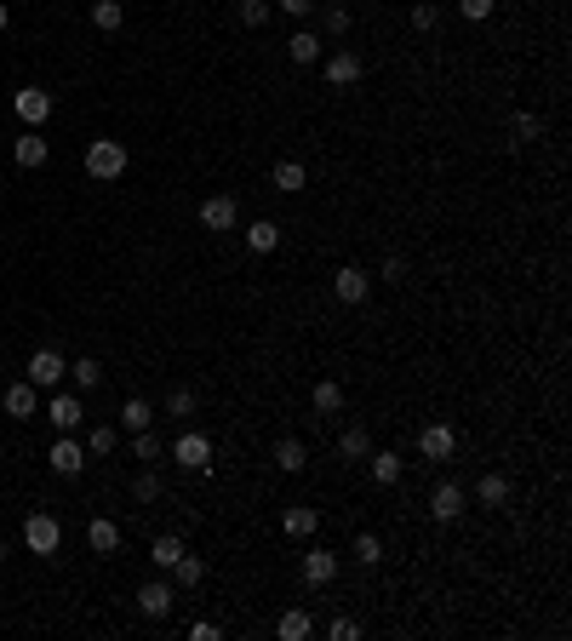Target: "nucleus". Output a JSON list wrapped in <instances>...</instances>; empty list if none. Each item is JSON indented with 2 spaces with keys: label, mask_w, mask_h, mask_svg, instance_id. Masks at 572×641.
Instances as JSON below:
<instances>
[{
  "label": "nucleus",
  "mask_w": 572,
  "mask_h": 641,
  "mask_svg": "<svg viewBox=\"0 0 572 641\" xmlns=\"http://www.w3.org/2000/svg\"><path fill=\"white\" fill-rule=\"evenodd\" d=\"M87 172L97 178V184H115V178L126 172V149H120L115 138H92L87 143Z\"/></svg>",
  "instance_id": "1"
},
{
  "label": "nucleus",
  "mask_w": 572,
  "mask_h": 641,
  "mask_svg": "<svg viewBox=\"0 0 572 641\" xmlns=\"http://www.w3.org/2000/svg\"><path fill=\"white\" fill-rule=\"evenodd\" d=\"M172 458L184 469H194V476H206V469H212V435H201V430H184L172 441Z\"/></svg>",
  "instance_id": "2"
},
{
  "label": "nucleus",
  "mask_w": 572,
  "mask_h": 641,
  "mask_svg": "<svg viewBox=\"0 0 572 641\" xmlns=\"http://www.w3.org/2000/svg\"><path fill=\"white\" fill-rule=\"evenodd\" d=\"M23 544H29L34 555H57V544H64V527H57V515L34 510L29 522H23Z\"/></svg>",
  "instance_id": "3"
},
{
  "label": "nucleus",
  "mask_w": 572,
  "mask_h": 641,
  "mask_svg": "<svg viewBox=\"0 0 572 641\" xmlns=\"http://www.w3.org/2000/svg\"><path fill=\"white\" fill-rule=\"evenodd\" d=\"M64 378H69V361L57 355V349H34L29 355V384L34 390H57Z\"/></svg>",
  "instance_id": "4"
},
{
  "label": "nucleus",
  "mask_w": 572,
  "mask_h": 641,
  "mask_svg": "<svg viewBox=\"0 0 572 641\" xmlns=\"http://www.w3.org/2000/svg\"><path fill=\"white\" fill-rule=\"evenodd\" d=\"M11 109H18V120H23V126H34V132H41L46 120H52V92H41V87H23L18 98H11Z\"/></svg>",
  "instance_id": "5"
},
{
  "label": "nucleus",
  "mask_w": 572,
  "mask_h": 641,
  "mask_svg": "<svg viewBox=\"0 0 572 641\" xmlns=\"http://www.w3.org/2000/svg\"><path fill=\"white\" fill-rule=\"evenodd\" d=\"M332 293H338V304H367V293H372V275L361 270V263H344V270L332 275Z\"/></svg>",
  "instance_id": "6"
},
{
  "label": "nucleus",
  "mask_w": 572,
  "mask_h": 641,
  "mask_svg": "<svg viewBox=\"0 0 572 641\" xmlns=\"http://www.w3.org/2000/svg\"><path fill=\"white\" fill-rule=\"evenodd\" d=\"M464 510H469V492L458 487V481H441V487L430 492V515L435 522H458Z\"/></svg>",
  "instance_id": "7"
},
{
  "label": "nucleus",
  "mask_w": 572,
  "mask_h": 641,
  "mask_svg": "<svg viewBox=\"0 0 572 641\" xmlns=\"http://www.w3.org/2000/svg\"><path fill=\"white\" fill-rule=\"evenodd\" d=\"M418 453L435 458V464H441V458H453L458 453V430L453 424H423L418 430Z\"/></svg>",
  "instance_id": "8"
},
{
  "label": "nucleus",
  "mask_w": 572,
  "mask_h": 641,
  "mask_svg": "<svg viewBox=\"0 0 572 641\" xmlns=\"http://www.w3.org/2000/svg\"><path fill=\"white\" fill-rule=\"evenodd\" d=\"M172 578H149V584L138 590V613L143 619H166V613H172Z\"/></svg>",
  "instance_id": "9"
},
{
  "label": "nucleus",
  "mask_w": 572,
  "mask_h": 641,
  "mask_svg": "<svg viewBox=\"0 0 572 641\" xmlns=\"http://www.w3.org/2000/svg\"><path fill=\"white\" fill-rule=\"evenodd\" d=\"M201 224L217 229V235H224V229H235V224H240L235 195H206V201H201Z\"/></svg>",
  "instance_id": "10"
},
{
  "label": "nucleus",
  "mask_w": 572,
  "mask_h": 641,
  "mask_svg": "<svg viewBox=\"0 0 572 641\" xmlns=\"http://www.w3.org/2000/svg\"><path fill=\"white\" fill-rule=\"evenodd\" d=\"M46 464H52L57 476H80V469H87V453H80V441H75V435H57V441H52V453H46Z\"/></svg>",
  "instance_id": "11"
},
{
  "label": "nucleus",
  "mask_w": 572,
  "mask_h": 641,
  "mask_svg": "<svg viewBox=\"0 0 572 641\" xmlns=\"http://www.w3.org/2000/svg\"><path fill=\"white\" fill-rule=\"evenodd\" d=\"M0 407H6V418H34V413H41V390L23 378V384H11V390L0 395Z\"/></svg>",
  "instance_id": "12"
},
{
  "label": "nucleus",
  "mask_w": 572,
  "mask_h": 641,
  "mask_svg": "<svg viewBox=\"0 0 572 641\" xmlns=\"http://www.w3.org/2000/svg\"><path fill=\"white\" fill-rule=\"evenodd\" d=\"M46 418H52V430L57 435H75L80 430V395H52V407H46Z\"/></svg>",
  "instance_id": "13"
},
{
  "label": "nucleus",
  "mask_w": 572,
  "mask_h": 641,
  "mask_svg": "<svg viewBox=\"0 0 572 641\" xmlns=\"http://www.w3.org/2000/svg\"><path fill=\"white\" fill-rule=\"evenodd\" d=\"M332 578H338V555L332 550H303V584L321 590V584H332Z\"/></svg>",
  "instance_id": "14"
},
{
  "label": "nucleus",
  "mask_w": 572,
  "mask_h": 641,
  "mask_svg": "<svg viewBox=\"0 0 572 641\" xmlns=\"http://www.w3.org/2000/svg\"><path fill=\"white\" fill-rule=\"evenodd\" d=\"M275 464H281L286 476H298V469H309V446H303L298 435H281V441H275Z\"/></svg>",
  "instance_id": "15"
},
{
  "label": "nucleus",
  "mask_w": 572,
  "mask_h": 641,
  "mask_svg": "<svg viewBox=\"0 0 572 641\" xmlns=\"http://www.w3.org/2000/svg\"><path fill=\"white\" fill-rule=\"evenodd\" d=\"M476 499L486 504V510H504V504H509V476H498V469H486V476L476 481Z\"/></svg>",
  "instance_id": "16"
},
{
  "label": "nucleus",
  "mask_w": 572,
  "mask_h": 641,
  "mask_svg": "<svg viewBox=\"0 0 572 641\" xmlns=\"http://www.w3.org/2000/svg\"><path fill=\"white\" fill-rule=\"evenodd\" d=\"M286 52H292V64H303V69H309V64H321V52H326V46H321V34H315V29H298V34L286 41Z\"/></svg>",
  "instance_id": "17"
},
{
  "label": "nucleus",
  "mask_w": 572,
  "mask_h": 641,
  "mask_svg": "<svg viewBox=\"0 0 572 641\" xmlns=\"http://www.w3.org/2000/svg\"><path fill=\"white\" fill-rule=\"evenodd\" d=\"M326 80H332V87H355L361 80V57L355 52H332L326 57Z\"/></svg>",
  "instance_id": "18"
},
{
  "label": "nucleus",
  "mask_w": 572,
  "mask_h": 641,
  "mask_svg": "<svg viewBox=\"0 0 572 641\" xmlns=\"http://www.w3.org/2000/svg\"><path fill=\"white\" fill-rule=\"evenodd\" d=\"M87 544H92V555H115L120 550V527L109 522V515H97V522L87 527Z\"/></svg>",
  "instance_id": "19"
},
{
  "label": "nucleus",
  "mask_w": 572,
  "mask_h": 641,
  "mask_svg": "<svg viewBox=\"0 0 572 641\" xmlns=\"http://www.w3.org/2000/svg\"><path fill=\"white\" fill-rule=\"evenodd\" d=\"M11 161H18V166H46V138L29 126L18 143H11Z\"/></svg>",
  "instance_id": "20"
},
{
  "label": "nucleus",
  "mask_w": 572,
  "mask_h": 641,
  "mask_svg": "<svg viewBox=\"0 0 572 641\" xmlns=\"http://www.w3.org/2000/svg\"><path fill=\"white\" fill-rule=\"evenodd\" d=\"M270 184L281 189V195H298L303 184H309V172H303V161H275V172H270Z\"/></svg>",
  "instance_id": "21"
},
{
  "label": "nucleus",
  "mask_w": 572,
  "mask_h": 641,
  "mask_svg": "<svg viewBox=\"0 0 572 641\" xmlns=\"http://www.w3.org/2000/svg\"><path fill=\"white\" fill-rule=\"evenodd\" d=\"M309 407H315V413H344V384H332V378H321V384H315V390H309Z\"/></svg>",
  "instance_id": "22"
},
{
  "label": "nucleus",
  "mask_w": 572,
  "mask_h": 641,
  "mask_svg": "<svg viewBox=\"0 0 572 641\" xmlns=\"http://www.w3.org/2000/svg\"><path fill=\"white\" fill-rule=\"evenodd\" d=\"M247 247H252V252H275V247H281V224H275V217L247 224Z\"/></svg>",
  "instance_id": "23"
},
{
  "label": "nucleus",
  "mask_w": 572,
  "mask_h": 641,
  "mask_svg": "<svg viewBox=\"0 0 572 641\" xmlns=\"http://www.w3.org/2000/svg\"><path fill=\"white\" fill-rule=\"evenodd\" d=\"M275 630H281V641H309V636H315V619H309L303 607H286Z\"/></svg>",
  "instance_id": "24"
},
{
  "label": "nucleus",
  "mask_w": 572,
  "mask_h": 641,
  "mask_svg": "<svg viewBox=\"0 0 572 641\" xmlns=\"http://www.w3.org/2000/svg\"><path fill=\"white\" fill-rule=\"evenodd\" d=\"M281 527H286L292 538H315V527H321V515H315L309 504H292V510L281 515Z\"/></svg>",
  "instance_id": "25"
},
{
  "label": "nucleus",
  "mask_w": 572,
  "mask_h": 641,
  "mask_svg": "<svg viewBox=\"0 0 572 641\" xmlns=\"http://www.w3.org/2000/svg\"><path fill=\"white\" fill-rule=\"evenodd\" d=\"M201 578H206V561H201V555H178V561H172V584L178 590H194V584H201Z\"/></svg>",
  "instance_id": "26"
},
{
  "label": "nucleus",
  "mask_w": 572,
  "mask_h": 641,
  "mask_svg": "<svg viewBox=\"0 0 572 641\" xmlns=\"http://www.w3.org/2000/svg\"><path fill=\"white\" fill-rule=\"evenodd\" d=\"M367 464H372V481H378V487H395L400 481V453H367Z\"/></svg>",
  "instance_id": "27"
},
{
  "label": "nucleus",
  "mask_w": 572,
  "mask_h": 641,
  "mask_svg": "<svg viewBox=\"0 0 572 641\" xmlns=\"http://www.w3.org/2000/svg\"><path fill=\"white\" fill-rule=\"evenodd\" d=\"M92 23L103 34H115L120 23H126V6H120V0H92Z\"/></svg>",
  "instance_id": "28"
},
{
  "label": "nucleus",
  "mask_w": 572,
  "mask_h": 641,
  "mask_svg": "<svg viewBox=\"0 0 572 641\" xmlns=\"http://www.w3.org/2000/svg\"><path fill=\"white\" fill-rule=\"evenodd\" d=\"M338 453H344V458H367V453H372V435H367V424H349L344 435H338Z\"/></svg>",
  "instance_id": "29"
},
{
  "label": "nucleus",
  "mask_w": 572,
  "mask_h": 641,
  "mask_svg": "<svg viewBox=\"0 0 572 641\" xmlns=\"http://www.w3.org/2000/svg\"><path fill=\"white\" fill-rule=\"evenodd\" d=\"M149 555H155V567H161V573H172V561L184 555V538H178V533H161V538L149 544Z\"/></svg>",
  "instance_id": "30"
},
{
  "label": "nucleus",
  "mask_w": 572,
  "mask_h": 641,
  "mask_svg": "<svg viewBox=\"0 0 572 641\" xmlns=\"http://www.w3.org/2000/svg\"><path fill=\"white\" fill-rule=\"evenodd\" d=\"M166 446H161V435L155 430H132V458H143V464H155Z\"/></svg>",
  "instance_id": "31"
},
{
  "label": "nucleus",
  "mask_w": 572,
  "mask_h": 641,
  "mask_svg": "<svg viewBox=\"0 0 572 641\" xmlns=\"http://www.w3.org/2000/svg\"><path fill=\"white\" fill-rule=\"evenodd\" d=\"M115 441H120V430H115V424H92V430H87V453H92V458L115 453Z\"/></svg>",
  "instance_id": "32"
},
{
  "label": "nucleus",
  "mask_w": 572,
  "mask_h": 641,
  "mask_svg": "<svg viewBox=\"0 0 572 641\" xmlns=\"http://www.w3.org/2000/svg\"><path fill=\"white\" fill-rule=\"evenodd\" d=\"M120 424H126V430H149V424H155V407H149V401H138V395H132V401L120 407Z\"/></svg>",
  "instance_id": "33"
},
{
  "label": "nucleus",
  "mask_w": 572,
  "mask_h": 641,
  "mask_svg": "<svg viewBox=\"0 0 572 641\" xmlns=\"http://www.w3.org/2000/svg\"><path fill=\"white\" fill-rule=\"evenodd\" d=\"M69 378H75V390H97V384H103V367H97L92 355H80L75 367H69Z\"/></svg>",
  "instance_id": "34"
},
{
  "label": "nucleus",
  "mask_w": 572,
  "mask_h": 641,
  "mask_svg": "<svg viewBox=\"0 0 572 641\" xmlns=\"http://www.w3.org/2000/svg\"><path fill=\"white\" fill-rule=\"evenodd\" d=\"M235 18L247 23V29H270V0H240Z\"/></svg>",
  "instance_id": "35"
},
{
  "label": "nucleus",
  "mask_w": 572,
  "mask_h": 641,
  "mask_svg": "<svg viewBox=\"0 0 572 641\" xmlns=\"http://www.w3.org/2000/svg\"><path fill=\"white\" fill-rule=\"evenodd\" d=\"M355 561L361 567H378L384 561V538L378 533H355Z\"/></svg>",
  "instance_id": "36"
},
{
  "label": "nucleus",
  "mask_w": 572,
  "mask_h": 641,
  "mask_svg": "<svg viewBox=\"0 0 572 641\" xmlns=\"http://www.w3.org/2000/svg\"><path fill=\"white\" fill-rule=\"evenodd\" d=\"M509 126H515V143H532V138H544V120L532 115V109H515V120H509Z\"/></svg>",
  "instance_id": "37"
},
{
  "label": "nucleus",
  "mask_w": 572,
  "mask_h": 641,
  "mask_svg": "<svg viewBox=\"0 0 572 641\" xmlns=\"http://www.w3.org/2000/svg\"><path fill=\"white\" fill-rule=\"evenodd\" d=\"M132 499H138V504H155V499H161V476H155V469H143V476L132 481Z\"/></svg>",
  "instance_id": "38"
},
{
  "label": "nucleus",
  "mask_w": 572,
  "mask_h": 641,
  "mask_svg": "<svg viewBox=\"0 0 572 641\" xmlns=\"http://www.w3.org/2000/svg\"><path fill=\"white\" fill-rule=\"evenodd\" d=\"M326 636H332V641H361V619H349V613H338V619L326 624Z\"/></svg>",
  "instance_id": "39"
},
{
  "label": "nucleus",
  "mask_w": 572,
  "mask_h": 641,
  "mask_svg": "<svg viewBox=\"0 0 572 641\" xmlns=\"http://www.w3.org/2000/svg\"><path fill=\"white\" fill-rule=\"evenodd\" d=\"M321 29H326V34H349V11H344V6H326V11H321Z\"/></svg>",
  "instance_id": "40"
},
{
  "label": "nucleus",
  "mask_w": 572,
  "mask_h": 641,
  "mask_svg": "<svg viewBox=\"0 0 572 641\" xmlns=\"http://www.w3.org/2000/svg\"><path fill=\"white\" fill-rule=\"evenodd\" d=\"M166 413H172V418H189L194 413V390H172V395H166Z\"/></svg>",
  "instance_id": "41"
},
{
  "label": "nucleus",
  "mask_w": 572,
  "mask_h": 641,
  "mask_svg": "<svg viewBox=\"0 0 572 641\" xmlns=\"http://www.w3.org/2000/svg\"><path fill=\"white\" fill-rule=\"evenodd\" d=\"M435 23H441V6L418 0V6H412V29H435Z\"/></svg>",
  "instance_id": "42"
},
{
  "label": "nucleus",
  "mask_w": 572,
  "mask_h": 641,
  "mask_svg": "<svg viewBox=\"0 0 572 641\" xmlns=\"http://www.w3.org/2000/svg\"><path fill=\"white\" fill-rule=\"evenodd\" d=\"M458 11H464L469 23H486L492 18V0H458Z\"/></svg>",
  "instance_id": "43"
},
{
  "label": "nucleus",
  "mask_w": 572,
  "mask_h": 641,
  "mask_svg": "<svg viewBox=\"0 0 572 641\" xmlns=\"http://www.w3.org/2000/svg\"><path fill=\"white\" fill-rule=\"evenodd\" d=\"M275 6H281V11H286V18H309V11H315V6H321V0H275Z\"/></svg>",
  "instance_id": "44"
},
{
  "label": "nucleus",
  "mask_w": 572,
  "mask_h": 641,
  "mask_svg": "<svg viewBox=\"0 0 572 641\" xmlns=\"http://www.w3.org/2000/svg\"><path fill=\"white\" fill-rule=\"evenodd\" d=\"M384 281H395V286L407 281V258H389V263H384Z\"/></svg>",
  "instance_id": "45"
},
{
  "label": "nucleus",
  "mask_w": 572,
  "mask_h": 641,
  "mask_svg": "<svg viewBox=\"0 0 572 641\" xmlns=\"http://www.w3.org/2000/svg\"><path fill=\"white\" fill-rule=\"evenodd\" d=\"M189 641H217V624H206V619L189 624Z\"/></svg>",
  "instance_id": "46"
},
{
  "label": "nucleus",
  "mask_w": 572,
  "mask_h": 641,
  "mask_svg": "<svg viewBox=\"0 0 572 641\" xmlns=\"http://www.w3.org/2000/svg\"><path fill=\"white\" fill-rule=\"evenodd\" d=\"M6 23H11V11H6V0H0V34H6Z\"/></svg>",
  "instance_id": "47"
},
{
  "label": "nucleus",
  "mask_w": 572,
  "mask_h": 641,
  "mask_svg": "<svg viewBox=\"0 0 572 641\" xmlns=\"http://www.w3.org/2000/svg\"><path fill=\"white\" fill-rule=\"evenodd\" d=\"M0 561H6V538H0Z\"/></svg>",
  "instance_id": "48"
}]
</instances>
